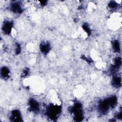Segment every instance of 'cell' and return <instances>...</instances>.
<instances>
[{
	"label": "cell",
	"mask_w": 122,
	"mask_h": 122,
	"mask_svg": "<svg viewBox=\"0 0 122 122\" xmlns=\"http://www.w3.org/2000/svg\"><path fill=\"white\" fill-rule=\"evenodd\" d=\"M71 113L73 116V118L76 121H81L84 118L83 112L82 105L80 102H76L71 108Z\"/></svg>",
	"instance_id": "obj_1"
},
{
	"label": "cell",
	"mask_w": 122,
	"mask_h": 122,
	"mask_svg": "<svg viewBox=\"0 0 122 122\" xmlns=\"http://www.w3.org/2000/svg\"><path fill=\"white\" fill-rule=\"evenodd\" d=\"M61 112V106L51 104L47 108L46 113L49 119L54 121L58 117Z\"/></svg>",
	"instance_id": "obj_2"
},
{
	"label": "cell",
	"mask_w": 122,
	"mask_h": 122,
	"mask_svg": "<svg viewBox=\"0 0 122 122\" xmlns=\"http://www.w3.org/2000/svg\"><path fill=\"white\" fill-rule=\"evenodd\" d=\"M112 108L108 98L101 101L98 104V110L101 113L106 114Z\"/></svg>",
	"instance_id": "obj_3"
},
{
	"label": "cell",
	"mask_w": 122,
	"mask_h": 122,
	"mask_svg": "<svg viewBox=\"0 0 122 122\" xmlns=\"http://www.w3.org/2000/svg\"><path fill=\"white\" fill-rule=\"evenodd\" d=\"M29 109L34 112H38L40 110V105L39 102L34 99L30 98L29 101Z\"/></svg>",
	"instance_id": "obj_4"
},
{
	"label": "cell",
	"mask_w": 122,
	"mask_h": 122,
	"mask_svg": "<svg viewBox=\"0 0 122 122\" xmlns=\"http://www.w3.org/2000/svg\"><path fill=\"white\" fill-rule=\"evenodd\" d=\"M13 27V22L10 20H5L2 26V30L5 35H10Z\"/></svg>",
	"instance_id": "obj_5"
},
{
	"label": "cell",
	"mask_w": 122,
	"mask_h": 122,
	"mask_svg": "<svg viewBox=\"0 0 122 122\" xmlns=\"http://www.w3.org/2000/svg\"><path fill=\"white\" fill-rule=\"evenodd\" d=\"M10 119L11 121L20 122L22 121V117L20 112L19 110L15 109L12 110L10 114Z\"/></svg>",
	"instance_id": "obj_6"
},
{
	"label": "cell",
	"mask_w": 122,
	"mask_h": 122,
	"mask_svg": "<svg viewBox=\"0 0 122 122\" xmlns=\"http://www.w3.org/2000/svg\"><path fill=\"white\" fill-rule=\"evenodd\" d=\"M10 10L15 14H20L23 11L22 7L21 4L17 2L12 3L10 5Z\"/></svg>",
	"instance_id": "obj_7"
},
{
	"label": "cell",
	"mask_w": 122,
	"mask_h": 122,
	"mask_svg": "<svg viewBox=\"0 0 122 122\" xmlns=\"http://www.w3.org/2000/svg\"><path fill=\"white\" fill-rule=\"evenodd\" d=\"M51 49L50 44L48 42H43L40 46V49L41 53L43 54H47Z\"/></svg>",
	"instance_id": "obj_8"
},
{
	"label": "cell",
	"mask_w": 122,
	"mask_h": 122,
	"mask_svg": "<svg viewBox=\"0 0 122 122\" xmlns=\"http://www.w3.org/2000/svg\"><path fill=\"white\" fill-rule=\"evenodd\" d=\"M0 76L3 79H7L10 77V71L6 66H3L0 69Z\"/></svg>",
	"instance_id": "obj_9"
},
{
	"label": "cell",
	"mask_w": 122,
	"mask_h": 122,
	"mask_svg": "<svg viewBox=\"0 0 122 122\" xmlns=\"http://www.w3.org/2000/svg\"><path fill=\"white\" fill-rule=\"evenodd\" d=\"M112 85L115 88H119L121 86V78L119 76L115 75L112 79Z\"/></svg>",
	"instance_id": "obj_10"
},
{
	"label": "cell",
	"mask_w": 122,
	"mask_h": 122,
	"mask_svg": "<svg viewBox=\"0 0 122 122\" xmlns=\"http://www.w3.org/2000/svg\"><path fill=\"white\" fill-rule=\"evenodd\" d=\"M112 46L115 52H119L120 51V44L117 40H114L112 42Z\"/></svg>",
	"instance_id": "obj_11"
},
{
	"label": "cell",
	"mask_w": 122,
	"mask_h": 122,
	"mask_svg": "<svg viewBox=\"0 0 122 122\" xmlns=\"http://www.w3.org/2000/svg\"><path fill=\"white\" fill-rule=\"evenodd\" d=\"M82 28H83V30L85 31V32L87 33V35H90L91 34V29H90L89 26L87 23H84L82 26Z\"/></svg>",
	"instance_id": "obj_12"
},
{
	"label": "cell",
	"mask_w": 122,
	"mask_h": 122,
	"mask_svg": "<svg viewBox=\"0 0 122 122\" xmlns=\"http://www.w3.org/2000/svg\"><path fill=\"white\" fill-rule=\"evenodd\" d=\"M108 7L111 10H114L118 7V4L113 1H110L108 4Z\"/></svg>",
	"instance_id": "obj_13"
},
{
	"label": "cell",
	"mask_w": 122,
	"mask_h": 122,
	"mask_svg": "<svg viewBox=\"0 0 122 122\" xmlns=\"http://www.w3.org/2000/svg\"><path fill=\"white\" fill-rule=\"evenodd\" d=\"M15 46H16V48H15V52L16 54H19L20 52V51H21L20 46L19 44L16 43Z\"/></svg>",
	"instance_id": "obj_14"
},
{
	"label": "cell",
	"mask_w": 122,
	"mask_h": 122,
	"mask_svg": "<svg viewBox=\"0 0 122 122\" xmlns=\"http://www.w3.org/2000/svg\"><path fill=\"white\" fill-rule=\"evenodd\" d=\"M29 73V70L28 69L26 68L23 70V72H22V75L23 76H26Z\"/></svg>",
	"instance_id": "obj_15"
}]
</instances>
